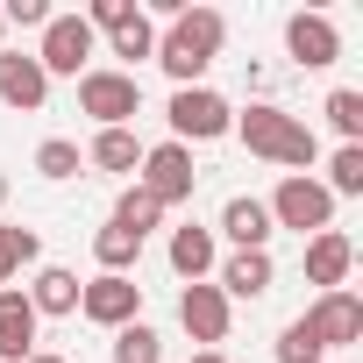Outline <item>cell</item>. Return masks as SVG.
Returning a JSON list of instances; mask_svg holds the SVG:
<instances>
[{
    "mask_svg": "<svg viewBox=\"0 0 363 363\" xmlns=\"http://www.w3.org/2000/svg\"><path fill=\"white\" fill-rule=\"evenodd\" d=\"M29 264H43V235L0 221V285H15V271H29Z\"/></svg>",
    "mask_w": 363,
    "mask_h": 363,
    "instance_id": "obj_21",
    "label": "cell"
},
{
    "mask_svg": "<svg viewBox=\"0 0 363 363\" xmlns=\"http://www.w3.org/2000/svg\"><path fill=\"white\" fill-rule=\"evenodd\" d=\"M43 100H50V79H43L36 50H0V107L43 114Z\"/></svg>",
    "mask_w": 363,
    "mask_h": 363,
    "instance_id": "obj_12",
    "label": "cell"
},
{
    "mask_svg": "<svg viewBox=\"0 0 363 363\" xmlns=\"http://www.w3.org/2000/svg\"><path fill=\"white\" fill-rule=\"evenodd\" d=\"M299 320L313 328V342H320V349H349V342H363V299H356L349 285H342V292H320Z\"/></svg>",
    "mask_w": 363,
    "mask_h": 363,
    "instance_id": "obj_9",
    "label": "cell"
},
{
    "mask_svg": "<svg viewBox=\"0 0 363 363\" xmlns=\"http://www.w3.org/2000/svg\"><path fill=\"white\" fill-rule=\"evenodd\" d=\"M79 114H93L100 128H128V121L143 114V86H135V72L93 65V72L79 79Z\"/></svg>",
    "mask_w": 363,
    "mask_h": 363,
    "instance_id": "obj_5",
    "label": "cell"
},
{
    "mask_svg": "<svg viewBox=\"0 0 363 363\" xmlns=\"http://www.w3.org/2000/svg\"><path fill=\"white\" fill-rule=\"evenodd\" d=\"M29 363H72V356H57V349H36V356H29Z\"/></svg>",
    "mask_w": 363,
    "mask_h": 363,
    "instance_id": "obj_30",
    "label": "cell"
},
{
    "mask_svg": "<svg viewBox=\"0 0 363 363\" xmlns=\"http://www.w3.org/2000/svg\"><path fill=\"white\" fill-rule=\"evenodd\" d=\"M86 164L93 171H135L143 164V143H135V128H93V143H86Z\"/></svg>",
    "mask_w": 363,
    "mask_h": 363,
    "instance_id": "obj_19",
    "label": "cell"
},
{
    "mask_svg": "<svg viewBox=\"0 0 363 363\" xmlns=\"http://www.w3.org/2000/svg\"><path fill=\"white\" fill-rule=\"evenodd\" d=\"M320 114H328V128H335L342 143H363V93H356V86H335Z\"/></svg>",
    "mask_w": 363,
    "mask_h": 363,
    "instance_id": "obj_26",
    "label": "cell"
},
{
    "mask_svg": "<svg viewBox=\"0 0 363 363\" xmlns=\"http://www.w3.org/2000/svg\"><path fill=\"white\" fill-rule=\"evenodd\" d=\"M278 363H328V349L313 342L306 320H285V335H278Z\"/></svg>",
    "mask_w": 363,
    "mask_h": 363,
    "instance_id": "obj_28",
    "label": "cell"
},
{
    "mask_svg": "<svg viewBox=\"0 0 363 363\" xmlns=\"http://www.w3.org/2000/svg\"><path fill=\"white\" fill-rule=\"evenodd\" d=\"M36 171L50 178V186H65V178L86 171V150H79L72 135H43V143H36Z\"/></svg>",
    "mask_w": 363,
    "mask_h": 363,
    "instance_id": "obj_22",
    "label": "cell"
},
{
    "mask_svg": "<svg viewBox=\"0 0 363 363\" xmlns=\"http://www.w3.org/2000/svg\"><path fill=\"white\" fill-rule=\"evenodd\" d=\"M214 235H228L235 250H271V207L257 200V193H235L228 207H221V221H214Z\"/></svg>",
    "mask_w": 363,
    "mask_h": 363,
    "instance_id": "obj_15",
    "label": "cell"
},
{
    "mask_svg": "<svg viewBox=\"0 0 363 363\" xmlns=\"http://www.w3.org/2000/svg\"><path fill=\"white\" fill-rule=\"evenodd\" d=\"M235 135H242V150H250V157H264V164H285V171H306V164L320 157V135H313L299 114L271 107V100H257L250 114H235Z\"/></svg>",
    "mask_w": 363,
    "mask_h": 363,
    "instance_id": "obj_2",
    "label": "cell"
},
{
    "mask_svg": "<svg viewBox=\"0 0 363 363\" xmlns=\"http://www.w3.org/2000/svg\"><path fill=\"white\" fill-rule=\"evenodd\" d=\"M228 299H221V285L214 278H200V285H186L178 292V328H186L200 349H214V342H228Z\"/></svg>",
    "mask_w": 363,
    "mask_h": 363,
    "instance_id": "obj_10",
    "label": "cell"
},
{
    "mask_svg": "<svg viewBox=\"0 0 363 363\" xmlns=\"http://www.w3.org/2000/svg\"><path fill=\"white\" fill-rule=\"evenodd\" d=\"M36 356V306L22 285H0V363H29Z\"/></svg>",
    "mask_w": 363,
    "mask_h": 363,
    "instance_id": "obj_13",
    "label": "cell"
},
{
    "mask_svg": "<svg viewBox=\"0 0 363 363\" xmlns=\"http://www.w3.org/2000/svg\"><path fill=\"white\" fill-rule=\"evenodd\" d=\"M93 29H86V15H50L43 22V43H36V65H43V79H86L93 72Z\"/></svg>",
    "mask_w": 363,
    "mask_h": 363,
    "instance_id": "obj_7",
    "label": "cell"
},
{
    "mask_svg": "<svg viewBox=\"0 0 363 363\" xmlns=\"http://www.w3.org/2000/svg\"><path fill=\"white\" fill-rule=\"evenodd\" d=\"M214 264H221V242H214V228H200V221L171 228V271L186 278V285H200Z\"/></svg>",
    "mask_w": 363,
    "mask_h": 363,
    "instance_id": "obj_17",
    "label": "cell"
},
{
    "mask_svg": "<svg viewBox=\"0 0 363 363\" xmlns=\"http://www.w3.org/2000/svg\"><path fill=\"white\" fill-rule=\"evenodd\" d=\"M0 50H8V22H0Z\"/></svg>",
    "mask_w": 363,
    "mask_h": 363,
    "instance_id": "obj_32",
    "label": "cell"
},
{
    "mask_svg": "<svg viewBox=\"0 0 363 363\" xmlns=\"http://www.w3.org/2000/svg\"><path fill=\"white\" fill-rule=\"evenodd\" d=\"M221 43H228V15L221 8H186L157 36V65H164L171 86H207V65L221 57Z\"/></svg>",
    "mask_w": 363,
    "mask_h": 363,
    "instance_id": "obj_1",
    "label": "cell"
},
{
    "mask_svg": "<svg viewBox=\"0 0 363 363\" xmlns=\"http://www.w3.org/2000/svg\"><path fill=\"white\" fill-rule=\"evenodd\" d=\"M285 50H292V65L328 72V65L342 57V36H335V22H328L320 8H299V15H285Z\"/></svg>",
    "mask_w": 363,
    "mask_h": 363,
    "instance_id": "obj_11",
    "label": "cell"
},
{
    "mask_svg": "<svg viewBox=\"0 0 363 363\" xmlns=\"http://www.w3.org/2000/svg\"><path fill=\"white\" fill-rule=\"evenodd\" d=\"M164 221V207L143 193V186H121V200H114V228H128V235H150Z\"/></svg>",
    "mask_w": 363,
    "mask_h": 363,
    "instance_id": "obj_27",
    "label": "cell"
},
{
    "mask_svg": "<svg viewBox=\"0 0 363 363\" xmlns=\"http://www.w3.org/2000/svg\"><path fill=\"white\" fill-rule=\"evenodd\" d=\"M22 292H29L36 320H43V313H57V320L79 313V271H65V264H36V278H29Z\"/></svg>",
    "mask_w": 363,
    "mask_h": 363,
    "instance_id": "obj_18",
    "label": "cell"
},
{
    "mask_svg": "<svg viewBox=\"0 0 363 363\" xmlns=\"http://www.w3.org/2000/svg\"><path fill=\"white\" fill-rule=\"evenodd\" d=\"M107 50H114V57H128V65L157 57V22H150V15H128L121 29H107Z\"/></svg>",
    "mask_w": 363,
    "mask_h": 363,
    "instance_id": "obj_23",
    "label": "cell"
},
{
    "mask_svg": "<svg viewBox=\"0 0 363 363\" xmlns=\"http://www.w3.org/2000/svg\"><path fill=\"white\" fill-rule=\"evenodd\" d=\"M79 313H86L93 328H128V320H143V285H135V278L100 271V278H86V285H79Z\"/></svg>",
    "mask_w": 363,
    "mask_h": 363,
    "instance_id": "obj_8",
    "label": "cell"
},
{
    "mask_svg": "<svg viewBox=\"0 0 363 363\" xmlns=\"http://www.w3.org/2000/svg\"><path fill=\"white\" fill-rule=\"evenodd\" d=\"M264 207H271V228H299V235L335 228V200H328L320 178H306V171H285V178H278V193H271Z\"/></svg>",
    "mask_w": 363,
    "mask_h": 363,
    "instance_id": "obj_4",
    "label": "cell"
},
{
    "mask_svg": "<svg viewBox=\"0 0 363 363\" xmlns=\"http://www.w3.org/2000/svg\"><path fill=\"white\" fill-rule=\"evenodd\" d=\"M363 193V143H342L328 157V200H356Z\"/></svg>",
    "mask_w": 363,
    "mask_h": 363,
    "instance_id": "obj_25",
    "label": "cell"
},
{
    "mask_svg": "<svg viewBox=\"0 0 363 363\" xmlns=\"http://www.w3.org/2000/svg\"><path fill=\"white\" fill-rule=\"evenodd\" d=\"M193 178H200V171H193V150H186V143H150L143 164H135V186H143L164 214L193 200Z\"/></svg>",
    "mask_w": 363,
    "mask_h": 363,
    "instance_id": "obj_6",
    "label": "cell"
},
{
    "mask_svg": "<svg viewBox=\"0 0 363 363\" xmlns=\"http://www.w3.org/2000/svg\"><path fill=\"white\" fill-rule=\"evenodd\" d=\"M0 207H8V171H0Z\"/></svg>",
    "mask_w": 363,
    "mask_h": 363,
    "instance_id": "obj_31",
    "label": "cell"
},
{
    "mask_svg": "<svg viewBox=\"0 0 363 363\" xmlns=\"http://www.w3.org/2000/svg\"><path fill=\"white\" fill-rule=\"evenodd\" d=\"M164 121H171V143H221V135H235V107L214 93V86H178L171 93V107H164Z\"/></svg>",
    "mask_w": 363,
    "mask_h": 363,
    "instance_id": "obj_3",
    "label": "cell"
},
{
    "mask_svg": "<svg viewBox=\"0 0 363 363\" xmlns=\"http://www.w3.org/2000/svg\"><path fill=\"white\" fill-rule=\"evenodd\" d=\"M93 264H100V271H114V278H128V271L143 264V235H128V228H114V221H107V228L93 235Z\"/></svg>",
    "mask_w": 363,
    "mask_h": 363,
    "instance_id": "obj_20",
    "label": "cell"
},
{
    "mask_svg": "<svg viewBox=\"0 0 363 363\" xmlns=\"http://www.w3.org/2000/svg\"><path fill=\"white\" fill-rule=\"evenodd\" d=\"M221 299H264L271 285H278V264H271V250H235V257H221Z\"/></svg>",
    "mask_w": 363,
    "mask_h": 363,
    "instance_id": "obj_16",
    "label": "cell"
},
{
    "mask_svg": "<svg viewBox=\"0 0 363 363\" xmlns=\"http://www.w3.org/2000/svg\"><path fill=\"white\" fill-rule=\"evenodd\" d=\"M114 363H164V335H157L150 320L114 328Z\"/></svg>",
    "mask_w": 363,
    "mask_h": 363,
    "instance_id": "obj_24",
    "label": "cell"
},
{
    "mask_svg": "<svg viewBox=\"0 0 363 363\" xmlns=\"http://www.w3.org/2000/svg\"><path fill=\"white\" fill-rule=\"evenodd\" d=\"M349 271H356V242H349L342 228L306 235V278H313L320 292H342V285H349Z\"/></svg>",
    "mask_w": 363,
    "mask_h": 363,
    "instance_id": "obj_14",
    "label": "cell"
},
{
    "mask_svg": "<svg viewBox=\"0 0 363 363\" xmlns=\"http://www.w3.org/2000/svg\"><path fill=\"white\" fill-rule=\"evenodd\" d=\"M0 22H8V29H43V22H50V0H8Z\"/></svg>",
    "mask_w": 363,
    "mask_h": 363,
    "instance_id": "obj_29",
    "label": "cell"
}]
</instances>
